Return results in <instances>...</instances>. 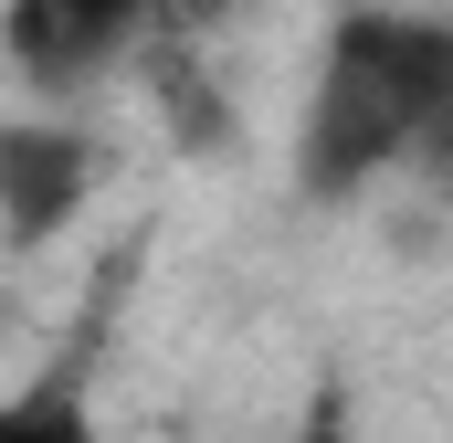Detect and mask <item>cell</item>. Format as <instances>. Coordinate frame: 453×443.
Masks as SVG:
<instances>
[{
  "instance_id": "5b68a950",
  "label": "cell",
  "mask_w": 453,
  "mask_h": 443,
  "mask_svg": "<svg viewBox=\"0 0 453 443\" xmlns=\"http://www.w3.org/2000/svg\"><path fill=\"white\" fill-rule=\"evenodd\" d=\"M306 443H348V433H338V423H317V433H306Z\"/></svg>"
},
{
  "instance_id": "277c9868",
  "label": "cell",
  "mask_w": 453,
  "mask_h": 443,
  "mask_svg": "<svg viewBox=\"0 0 453 443\" xmlns=\"http://www.w3.org/2000/svg\"><path fill=\"white\" fill-rule=\"evenodd\" d=\"M0 443H85V401L74 391H21V401H0Z\"/></svg>"
},
{
  "instance_id": "3957f363",
  "label": "cell",
  "mask_w": 453,
  "mask_h": 443,
  "mask_svg": "<svg viewBox=\"0 0 453 443\" xmlns=\"http://www.w3.org/2000/svg\"><path fill=\"white\" fill-rule=\"evenodd\" d=\"M85 201V137L64 127H0V222L11 232H53Z\"/></svg>"
},
{
  "instance_id": "7a4b0ae2",
  "label": "cell",
  "mask_w": 453,
  "mask_h": 443,
  "mask_svg": "<svg viewBox=\"0 0 453 443\" xmlns=\"http://www.w3.org/2000/svg\"><path fill=\"white\" fill-rule=\"evenodd\" d=\"M190 0H11V64L21 74H42V85H74V74H96L127 32H148V21H180Z\"/></svg>"
},
{
  "instance_id": "6da1fadb",
  "label": "cell",
  "mask_w": 453,
  "mask_h": 443,
  "mask_svg": "<svg viewBox=\"0 0 453 443\" xmlns=\"http://www.w3.org/2000/svg\"><path fill=\"white\" fill-rule=\"evenodd\" d=\"M453 106V32L411 11H358L327 43L317 106H306V190H369V169H390L433 116Z\"/></svg>"
}]
</instances>
